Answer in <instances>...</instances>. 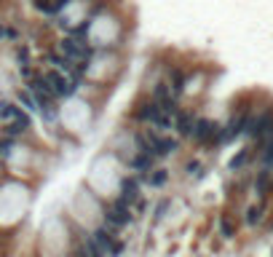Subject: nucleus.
<instances>
[{"label": "nucleus", "instance_id": "1", "mask_svg": "<svg viewBox=\"0 0 273 257\" xmlns=\"http://www.w3.org/2000/svg\"><path fill=\"white\" fill-rule=\"evenodd\" d=\"M62 56L67 59L70 64H75V62H86V59L91 56V46L86 43L83 38H78V35L64 38V41H62Z\"/></svg>", "mask_w": 273, "mask_h": 257}, {"label": "nucleus", "instance_id": "2", "mask_svg": "<svg viewBox=\"0 0 273 257\" xmlns=\"http://www.w3.org/2000/svg\"><path fill=\"white\" fill-rule=\"evenodd\" d=\"M190 140L198 142V145H212V142H219V126L209 118H196L193 123V131H190Z\"/></svg>", "mask_w": 273, "mask_h": 257}, {"label": "nucleus", "instance_id": "3", "mask_svg": "<svg viewBox=\"0 0 273 257\" xmlns=\"http://www.w3.org/2000/svg\"><path fill=\"white\" fill-rule=\"evenodd\" d=\"M129 222H131V206H129V204H123L121 199L112 201L108 206V225L123 228V225H129Z\"/></svg>", "mask_w": 273, "mask_h": 257}, {"label": "nucleus", "instance_id": "4", "mask_svg": "<svg viewBox=\"0 0 273 257\" xmlns=\"http://www.w3.org/2000/svg\"><path fill=\"white\" fill-rule=\"evenodd\" d=\"M30 129H32L30 126V115L19 110V115L5 126V137H8V140H16V137H22V134H30Z\"/></svg>", "mask_w": 273, "mask_h": 257}, {"label": "nucleus", "instance_id": "5", "mask_svg": "<svg viewBox=\"0 0 273 257\" xmlns=\"http://www.w3.org/2000/svg\"><path fill=\"white\" fill-rule=\"evenodd\" d=\"M137 199H139V177H123L121 180V201L131 206Z\"/></svg>", "mask_w": 273, "mask_h": 257}, {"label": "nucleus", "instance_id": "6", "mask_svg": "<svg viewBox=\"0 0 273 257\" xmlns=\"http://www.w3.org/2000/svg\"><path fill=\"white\" fill-rule=\"evenodd\" d=\"M193 123H196V118H193V113H188V110H179V113L174 115V123H171V126L177 129V134H179V137H190Z\"/></svg>", "mask_w": 273, "mask_h": 257}, {"label": "nucleus", "instance_id": "7", "mask_svg": "<svg viewBox=\"0 0 273 257\" xmlns=\"http://www.w3.org/2000/svg\"><path fill=\"white\" fill-rule=\"evenodd\" d=\"M166 86L171 89V94H182V89H185V72L179 70V67H169L166 70V81H164Z\"/></svg>", "mask_w": 273, "mask_h": 257}, {"label": "nucleus", "instance_id": "8", "mask_svg": "<svg viewBox=\"0 0 273 257\" xmlns=\"http://www.w3.org/2000/svg\"><path fill=\"white\" fill-rule=\"evenodd\" d=\"M129 166L134 171H139V174H145V171H150V166H153V158L148 153H137L134 158H129Z\"/></svg>", "mask_w": 273, "mask_h": 257}, {"label": "nucleus", "instance_id": "9", "mask_svg": "<svg viewBox=\"0 0 273 257\" xmlns=\"http://www.w3.org/2000/svg\"><path fill=\"white\" fill-rule=\"evenodd\" d=\"M219 233H222L225 239H233V236H236V222H233L228 214L219 217Z\"/></svg>", "mask_w": 273, "mask_h": 257}, {"label": "nucleus", "instance_id": "10", "mask_svg": "<svg viewBox=\"0 0 273 257\" xmlns=\"http://www.w3.org/2000/svg\"><path fill=\"white\" fill-rule=\"evenodd\" d=\"M19 110L22 107H16V104H11V102H0V121H14L19 115Z\"/></svg>", "mask_w": 273, "mask_h": 257}, {"label": "nucleus", "instance_id": "11", "mask_svg": "<svg viewBox=\"0 0 273 257\" xmlns=\"http://www.w3.org/2000/svg\"><path fill=\"white\" fill-rule=\"evenodd\" d=\"M268 185H271V171L265 169V171H260V174H257V182H255L257 196H265V193H268Z\"/></svg>", "mask_w": 273, "mask_h": 257}, {"label": "nucleus", "instance_id": "12", "mask_svg": "<svg viewBox=\"0 0 273 257\" xmlns=\"http://www.w3.org/2000/svg\"><path fill=\"white\" fill-rule=\"evenodd\" d=\"M166 177H169V171H166V169H153V174H148V182L153 188H161L166 182Z\"/></svg>", "mask_w": 273, "mask_h": 257}, {"label": "nucleus", "instance_id": "13", "mask_svg": "<svg viewBox=\"0 0 273 257\" xmlns=\"http://www.w3.org/2000/svg\"><path fill=\"white\" fill-rule=\"evenodd\" d=\"M246 161H249V150H241V153H238V155L230 161V171H238Z\"/></svg>", "mask_w": 273, "mask_h": 257}, {"label": "nucleus", "instance_id": "14", "mask_svg": "<svg viewBox=\"0 0 273 257\" xmlns=\"http://www.w3.org/2000/svg\"><path fill=\"white\" fill-rule=\"evenodd\" d=\"M260 220H263V206H252L249 212H246V222H249V225H257Z\"/></svg>", "mask_w": 273, "mask_h": 257}, {"label": "nucleus", "instance_id": "15", "mask_svg": "<svg viewBox=\"0 0 273 257\" xmlns=\"http://www.w3.org/2000/svg\"><path fill=\"white\" fill-rule=\"evenodd\" d=\"M263 163L265 166H273V140L265 142V148H263Z\"/></svg>", "mask_w": 273, "mask_h": 257}, {"label": "nucleus", "instance_id": "16", "mask_svg": "<svg viewBox=\"0 0 273 257\" xmlns=\"http://www.w3.org/2000/svg\"><path fill=\"white\" fill-rule=\"evenodd\" d=\"M188 174H190V177H196V180H198V177H204L201 163H196V161H193V163H188Z\"/></svg>", "mask_w": 273, "mask_h": 257}, {"label": "nucleus", "instance_id": "17", "mask_svg": "<svg viewBox=\"0 0 273 257\" xmlns=\"http://www.w3.org/2000/svg\"><path fill=\"white\" fill-rule=\"evenodd\" d=\"M164 212H166V201H161V204H158V209H156V220H161V217H164Z\"/></svg>", "mask_w": 273, "mask_h": 257}]
</instances>
